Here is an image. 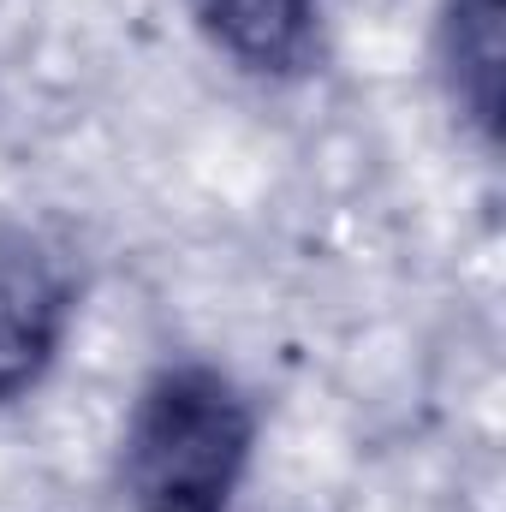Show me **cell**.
Here are the masks:
<instances>
[{
	"instance_id": "1",
	"label": "cell",
	"mask_w": 506,
	"mask_h": 512,
	"mask_svg": "<svg viewBox=\"0 0 506 512\" xmlns=\"http://www.w3.org/2000/svg\"><path fill=\"white\" fill-rule=\"evenodd\" d=\"M262 405L215 358H167L131 393L114 483L131 512H239L256 471Z\"/></svg>"
},
{
	"instance_id": "2",
	"label": "cell",
	"mask_w": 506,
	"mask_h": 512,
	"mask_svg": "<svg viewBox=\"0 0 506 512\" xmlns=\"http://www.w3.org/2000/svg\"><path fill=\"white\" fill-rule=\"evenodd\" d=\"M78 322V274L42 233L0 227V405L48 382Z\"/></svg>"
},
{
	"instance_id": "3",
	"label": "cell",
	"mask_w": 506,
	"mask_h": 512,
	"mask_svg": "<svg viewBox=\"0 0 506 512\" xmlns=\"http://www.w3.org/2000/svg\"><path fill=\"white\" fill-rule=\"evenodd\" d=\"M429 66L453 126L495 155L506 137V0H441Z\"/></svg>"
},
{
	"instance_id": "4",
	"label": "cell",
	"mask_w": 506,
	"mask_h": 512,
	"mask_svg": "<svg viewBox=\"0 0 506 512\" xmlns=\"http://www.w3.org/2000/svg\"><path fill=\"white\" fill-rule=\"evenodd\" d=\"M197 36L239 78L286 90L322 72L328 6L322 0H191Z\"/></svg>"
}]
</instances>
